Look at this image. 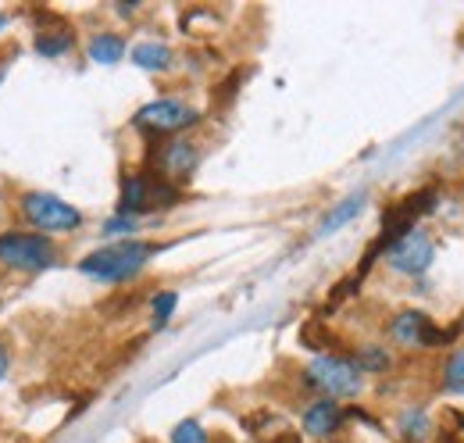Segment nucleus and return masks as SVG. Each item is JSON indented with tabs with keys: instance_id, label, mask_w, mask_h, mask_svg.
<instances>
[{
	"instance_id": "f257e3e1",
	"label": "nucleus",
	"mask_w": 464,
	"mask_h": 443,
	"mask_svg": "<svg viewBox=\"0 0 464 443\" xmlns=\"http://www.w3.org/2000/svg\"><path fill=\"white\" fill-rule=\"evenodd\" d=\"M161 247L150 243V240H118V243H104L97 251H90L82 261H79V272L93 282H129L136 279L150 258L158 254Z\"/></svg>"
},
{
	"instance_id": "f03ea898",
	"label": "nucleus",
	"mask_w": 464,
	"mask_h": 443,
	"mask_svg": "<svg viewBox=\"0 0 464 443\" xmlns=\"http://www.w3.org/2000/svg\"><path fill=\"white\" fill-rule=\"evenodd\" d=\"M61 261L58 240L33 229H0V269L14 276H40Z\"/></svg>"
},
{
	"instance_id": "7ed1b4c3",
	"label": "nucleus",
	"mask_w": 464,
	"mask_h": 443,
	"mask_svg": "<svg viewBox=\"0 0 464 443\" xmlns=\"http://www.w3.org/2000/svg\"><path fill=\"white\" fill-rule=\"evenodd\" d=\"M14 208H18V219L25 222L33 232L51 236V240L54 236H72V232H79L86 225V215L75 204L61 201L58 193H47V190H25V193H18Z\"/></svg>"
},
{
	"instance_id": "20e7f679",
	"label": "nucleus",
	"mask_w": 464,
	"mask_h": 443,
	"mask_svg": "<svg viewBox=\"0 0 464 443\" xmlns=\"http://www.w3.org/2000/svg\"><path fill=\"white\" fill-rule=\"evenodd\" d=\"M182 201V190L158 179L150 168H132L121 175V186H118V215H129V219H143V215H154V212H169Z\"/></svg>"
},
{
	"instance_id": "39448f33",
	"label": "nucleus",
	"mask_w": 464,
	"mask_h": 443,
	"mask_svg": "<svg viewBox=\"0 0 464 443\" xmlns=\"http://www.w3.org/2000/svg\"><path fill=\"white\" fill-rule=\"evenodd\" d=\"M304 387L314 389L325 400H350L364 389V376L350 354H318L304 369Z\"/></svg>"
},
{
	"instance_id": "423d86ee",
	"label": "nucleus",
	"mask_w": 464,
	"mask_h": 443,
	"mask_svg": "<svg viewBox=\"0 0 464 443\" xmlns=\"http://www.w3.org/2000/svg\"><path fill=\"white\" fill-rule=\"evenodd\" d=\"M193 125H200V111L179 97H158L132 114V129H140L150 140H172Z\"/></svg>"
},
{
	"instance_id": "0eeeda50",
	"label": "nucleus",
	"mask_w": 464,
	"mask_h": 443,
	"mask_svg": "<svg viewBox=\"0 0 464 443\" xmlns=\"http://www.w3.org/2000/svg\"><path fill=\"white\" fill-rule=\"evenodd\" d=\"M200 143L197 140H189V136H172V140H161L154 151H150V172L158 175V179H165V182H172L182 190V182H189L193 179V172L200 165Z\"/></svg>"
},
{
	"instance_id": "6e6552de",
	"label": "nucleus",
	"mask_w": 464,
	"mask_h": 443,
	"mask_svg": "<svg viewBox=\"0 0 464 443\" xmlns=\"http://www.w3.org/2000/svg\"><path fill=\"white\" fill-rule=\"evenodd\" d=\"M390 340L397 343V347H407V350H418V347H447V343H454V336H458V326H450V330H440L425 311H397L393 319H390Z\"/></svg>"
},
{
	"instance_id": "1a4fd4ad",
	"label": "nucleus",
	"mask_w": 464,
	"mask_h": 443,
	"mask_svg": "<svg viewBox=\"0 0 464 443\" xmlns=\"http://www.w3.org/2000/svg\"><path fill=\"white\" fill-rule=\"evenodd\" d=\"M382 258H386V265H390L393 272H401V276H425L429 265H432V258H436V243L429 240L425 229H411V232H404L401 240H393V243L386 247Z\"/></svg>"
},
{
	"instance_id": "9d476101",
	"label": "nucleus",
	"mask_w": 464,
	"mask_h": 443,
	"mask_svg": "<svg viewBox=\"0 0 464 443\" xmlns=\"http://www.w3.org/2000/svg\"><path fill=\"white\" fill-rule=\"evenodd\" d=\"M347 426V408L340 400H311L304 408V418H300V437L307 440H333L340 429Z\"/></svg>"
},
{
	"instance_id": "9b49d317",
	"label": "nucleus",
	"mask_w": 464,
	"mask_h": 443,
	"mask_svg": "<svg viewBox=\"0 0 464 443\" xmlns=\"http://www.w3.org/2000/svg\"><path fill=\"white\" fill-rule=\"evenodd\" d=\"M33 47H36V54L47 57V61H61L75 47V29L64 18L44 15V22L36 25V36H33Z\"/></svg>"
},
{
	"instance_id": "f8f14e48",
	"label": "nucleus",
	"mask_w": 464,
	"mask_h": 443,
	"mask_svg": "<svg viewBox=\"0 0 464 443\" xmlns=\"http://www.w3.org/2000/svg\"><path fill=\"white\" fill-rule=\"evenodd\" d=\"M129 61H132L136 68H143V72L161 75V72H169L175 64V51L169 44H161V40H143V44H136V47L129 51Z\"/></svg>"
},
{
	"instance_id": "ddd939ff",
	"label": "nucleus",
	"mask_w": 464,
	"mask_h": 443,
	"mask_svg": "<svg viewBox=\"0 0 464 443\" xmlns=\"http://www.w3.org/2000/svg\"><path fill=\"white\" fill-rule=\"evenodd\" d=\"M125 51H129L125 36H121V33H111V29L93 33L90 44H86V57H90L93 64H118V61L125 57Z\"/></svg>"
},
{
	"instance_id": "4468645a",
	"label": "nucleus",
	"mask_w": 464,
	"mask_h": 443,
	"mask_svg": "<svg viewBox=\"0 0 464 443\" xmlns=\"http://www.w3.org/2000/svg\"><path fill=\"white\" fill-rule=\"evenodd\" d=\"M350 358H353V365L361 369V376H386V372L393 369V350H390L386 343H364V347H357Z\"/></svg>"
},
{
	"instance_id": "2eb2a0df",
	"label": "nucleus",
	"mask_w": 464,
	"mask_h": 443,
	"mask_svg": "<svg viewBox=\"0 0 464 443\" xmlns=\"http://www.w3.org/2000/svg\"><path fill=\"white\" fill-rule=\"evenodd\" d=\"M364 204H368V193H353V197H347V201H340L325 219L318 222V236H329V232H336V229L350 225V222L364 212Z\"/></svg>"
},
{
	"instance_id": "dca6fc26",
	"label": "nucleus",
	"mask_w": 464,
	"mask_h": 443,
	"mask_svg": "<svg viewBox=\"0 0 464 443\" xmlns=\"http://www.w3.org/2000/svg\"><path fill=\"white\" fill-rule=\"evenodd\" d=\"M397 433L407 443H425L432 437V418L425 415V408H407L397 422Z\"/></svg>"
},
{
	"instance_id": "f3484780",
	"label": "nucleus",
	"mask_w": 464,
	"mask_h": 443,
	"mask_svg": "<svg viewBox=\"0 0 464 443\" xmlns=\"http://www.w3.org/2000/svg\"><path fill=\"white\" fill-rule=\"evenodd\" d=\"M175 308H179V293H175V290H158V293L150 297V326H154V330H165V326L172 322Z\"/></svg>"
},
{
	"instance_id": "a211bd4d",
	"label": "nucleus",
	"mask_w": 464,
	"mask_h": 443,
	"mask_svg": "<svg viewBox=\"0 0 464 443\" xmlns=\"http://www.w3.org/2000/svg\"><path fill=\"white\" fill-rule=\"evenodd\" d=\"M443 389H447V393H461L464 397V347H458V350L443 361Z\"/></svg>"
},
{
	"instance_id": "6ab92c4d",
	"label": "nucleus",
	"mask_w": 464,
	"mask_h": 443,
	"mask_svg": "<svg viewBox=\"0 0 464 443\" xmlns=\"http://www.w3.org/2000/svg\"><path fill=\"white\" fill-rule=\"evenodd\" d=\"M136 229H140V219H129V215H111V219L101 225V236H108L111 243L118 240H136Z\"/></svg>"
},
{
	"instance_id": "aec40b11",
	"label": "nucleus",
	"mask_w": 464,
	"mask_h": 443,
	"mask_svg": "<svg viewBox=\"0 0 464 443\" xmlns=\"http://www.w3.org/2000/svg\"><path fill=\"white\" fill-rule=\"evenodd\" d=\"M172 443H211V433L197 418H186L172 429Z\"/></svg>"
},
{
	"instance_id": "412c9836",
	"label": "nucleus",
	"mask_w": 464,
	"mask_h": 443,
	"mask_svg": "<svg viewBox=\"0 0 464 443\" xmlns=\"http://www.w3.org/2000/svg\"><path fill=\"white\" fill-rule=\"evenodd\" d=\"M265 443H304V437H300V429H290V426L283 422L279 429H272V433L265 437Z\"/></svg>"
},
{
	"instance_id": "4be33fe9",
	"label": "nucleus",
	"mask_w": 464,
	"mask_h": 443,
	"mask_svg": "<svg viewBox=\"0 0 464 443\" xmlns=\"http://www.w3.org/2000/svg\"><path fill=\"white\" fill-rule=\"evenodd\" d=\"M7 372H11V354H7V347L0 343V383L7 379Z\"/></svg>"
},
{
	"instance_id": "5701e85b",
	"label": "nucleus",
	"mask_w": 464,
	"mask_h": 443,
	"mask_svg": "<svg viewBox=\"0 0 464 443\" xmlns=\"http://www.w3.org/2000/svg\"><path fill=\"white\" fill-rule=\"evenodd\" d=\"M4 25H7V15H0V33H4Z\"/></svg>"
},
{
	"instance_id": "b1692460",
	"label": "nucleus",
	"mask_w": 464,
	"mask_h": 443,
	"mask_svg": "<svg viewBox=\"0 0 464 443\" xmlns=\"http://www.w3.org/2000/svg\"><path fill=\"white\" fill-rule=\"evenodd\" d=\"M461 433H464V415H461Z\"/></svg>"
}]
</instances>
